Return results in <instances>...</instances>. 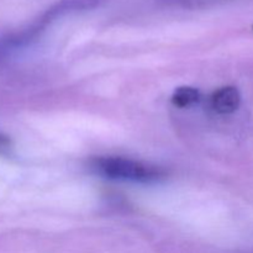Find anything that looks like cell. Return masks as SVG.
Listing matches in <instances>:
<instances>
[{"label": "cell", "mask_w": 253, "mask_h": 253, "mask_svg": "<svg viewBox=\"0 0 253 253\" xmlns=\"http://www.w3.org/2000/svg\"><path fill=\"white\" fill-rule=\"evenodd\" d=\"M200 99V93L198 89L192 86H179L175 89L172 95V103L179 108H185L198 103Z\"/></svg>", "instance_id": "3"}, {"label": "cell", "mask_w": 253, "mask_h": 253, "mask_svg": "<svg viewBox=\"0 0 253 253\" xmlns=\"http://www.w3.org/2000/svg\"><path fill=\"white\" fill-rule=\"evenodd\" d=\"M10 143V141H9V138L6 137V136H4V135H1V133H0V147H4V146H7Z\"/></svg>", "instance_id": "4"}, {"label": "cell", "mask_w": 253, "mask_h": 253, "mask_svg": "<svg viewBox=\"0 0 253 253\" xmlns=\"http://www.w3.org/2000/svg\"><path fill=\"white\" fill-rule=\"evenodd\" d=\"M241 103L240 91L235 86H224L215 91L210 99V105L219 114H231Z\"/></svg>", "instance_id": "2"}, {"label": "cell", "mask_w": 253, "mask_h": 253, "mask_svg": "<svg viewBox=\"0 0 253 253\" xmlns=\"http://www.w3.org/2000/svg\"><path fill=\"white\" fill-rule=\"evenodd\" d=\"M93 168L104 177L140 183L156 182L165 175L156 166L124 157H100L94 161Z\"/></svg>", "instance_id": "1"}]
</instances>
